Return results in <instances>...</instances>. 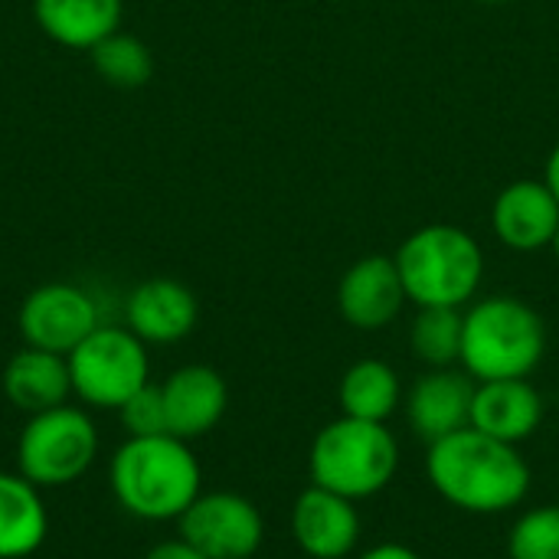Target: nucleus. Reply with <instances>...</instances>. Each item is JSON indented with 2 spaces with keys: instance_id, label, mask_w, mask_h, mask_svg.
Here are the masks:
<instances>
[{
  "instance_id": "obj_1",
  "label": "nucleus",
  "mask_w": 559,
  "mask_h": 559,
  "mask_svg": "<svg viewBox=\"0 0 559 559\" xmlns=\"http://www.w3.org/2000/svg\"><path fill=\"white\" fill-rule=\"evenodd\" d=\"M426 475L439 498L465 514L514 511L531 491V465L521 449L472 426L429 445Z\"/></svg>"
},
{
  "instance_id": "obj_2",
  "label": "nucleus",
  "mask_w": 559,
  "mask_h": 559,
  "mask_svg": "<svg viewBox=\"0 0 559 559\" xmlns=\"http://www.w3.org/2000/svg\"><path fill=\"white\" fill-rule=\"evenodd\" d=\"M108 488L128 518L170 524L203 495V468L177 436H124L108 459Z\"/></svg>"
},
{
  "instance_id": "obj_3",
  "label": "nucleus",
  "mask_w": 559,
  "mask_h": 559,
  "mask_svg": "<svg viewBox=\"0 0 559 559\" xmlns=\"http://www.w3.org/2000/svg\"><path fill=\"white\" fill-rule=\"evenodd\" d=\"M400 468V442L386 423L341 416L328 423L308 452L311 485L350 501L380 495Z\"/></svg>"
},
{
  "instance_id": "obj_4",
  "label": "nucleus",
  "mask_w": 559,
  "mask_h": 559,
  "mask_svg": "<svg viewBox=\"0 0 559 559\" xmlns=\"http://www.w3.org/2000/svg\"><path fill=\"white\" fill-rule=\"evenodd\" d=\"M547 350L540 314L518 298H485L465 314L462 364L478 383L527 380Z\"/></svg>"
},
{
  "instance_id": "obj_5",
  "label": "nucleus",
  "mask_w": 559,
  "mask_h": 559,
  "mask_svg": "<svg viewBox=\"0 0 559 559\" xmlns=\"http://www.w3.org/2000/svg\"><path fill=\"white\" fill-rule=\"evenodd\" d=\"M102 452V432L85 406L62 403L26 416L16 436V472L39 491L75 485L92 472Z\"/></svg>"
},
{
  "instance_id": "obj_6",
  "label": "nucleus",
  "mask_w": 559,
  "mask_h": 559,
  "mask_svg": "<svg viewBox=\"0 0 559 559\" xmlns=\"http://www.w3.org/2000/svg\"><path fill=\"white\" fill-rule=\"evenodd\" d=\"M406 298L419 308H462L481 285V246L459 226H426L396 255Z\"/></svg>"
},
{
  "instance_id": "obj_7",
  "label": "nucleus",
  "mask_w": 559,
  "mask_h": 559,
  "mask_svg": "<svg viewBox=\"0 0 559 559\" xmlns=\"http://www.w3.org/2000/svg\"><path fill=\"white\" fill-rule=\"evenodd\" d=\"M72 396L85 409L118 413L151 383V354L124 324H98L69 357Z\"/></svg>"
},
{
  "instance_id": "obj_8",
  "label": "nucleus",
  "mask_w": 559,
  "mask_h": 559,
  "mask_svg": "<svg viewBox=\"0 0 559 559\" xmlns=\"http://www.w3.org/2000/svg\"><path fill=\"white\" fill-rule=\"evenodd\" d=\"M177 534L206 559H252L265 540V521L236 491H203L177 521Z\"/></svg>"
},
{
  "instance_id": "obj_9",
  "label": "nucleus",
  "mask_w": 559,
  "mask_h": 559,
  "mask_svg": "<svg viewBox=\"0 0 559 559\" xmlns=\"http://www.w3.org/2000/svg\"><path fill=\"white\" fill-rule=\"evenodd\" d=\"M98 324V301L72 282L36 285L16 311V331L23 344L62 357H69Z\"/></svg>"
},
{
  "instance_id": "obj_10",
  "label": "nucleus",
  "mask_w": 559,
  "mask_h": 559,
  "mask_svg": "<svg viewBox=\"0 0 559 559\" xmlns=\"http://www.w3.org/2000/svg\"><path fill=\"white\" fill-rule=\"evenodd\" d=\"M157 386L164 400L167 436H177L183 442H197L210 436L229 409V386L219 377V370L206 364L177 367Z\"/></svg>"
},
{
  "instance_id": "obj_11",
  "label": "nucleus",
  "mask_w": 559,
  "mask_h": 559,
  "mask_svg": "<svg viewBox=\"0 0 559 559\" xmlns=\"http://www.w3.org/2000/svg\"><path fill=\"white\" fill-rule=\"evenodd\" d=\"M357 501L341 498L328 488H305L292 508V537L311 559H347L360 544Z\"/></svg>"
},
{
  "instance_id": "obj_12",
  "label": "nucleus",
  "mask_w": 559,
  "mask_h": 559,
  "mask_svg": "<svg viewBox=\"0 0 559 559\" xmlns=\"http://www.w3.org/2000/svg\"><path fill=\"white\" fill-rule=\"evenodd\" d=\"M197 295L174 278H147L124 301V328L147 347H170L197 328Z\"/></svg>"
},
{
  "instance_id": "obj_13",
  "label": "nucleus",
  "mask_w": 559,
  "mask_h": 559,
  "mask_svg": "<svg viewBox=\"0 0 559 559\" xmlns=\"http://www.w3.org/2000/svg\"><path fill=\"white\" fill-rule=\"evenodd\" d=\"M475 380L462 370L442 367L423 373L406 396V423L426 445L472 426Z\"/></svg>"
},
{
  "instance_id": "obj_14",
  "label": "nucleus",
  "mask_w": 559,
  "mask_h": 559,
  "mask_svg": "<svg viewBox=\"0 0 559 559\" xmlns=\"http://www.w3.org/2000/svg\"><path fill=\"white\" fill-rule=\"evenodd\" d=\"M403 301H406V288H403L400 265L396 259L386 255L360 259L354 269H347L337 288V308L344 321L360 331H380L390 321H396Z\"/></svg>"
},
{
  "instance_id": "obj_15",
  "label": "nucleus",
  "mask_w": 559,
  "mask_h": 559,
  "mask_svg": "<svg viewBox=\"0 0 559 559\" xmlns=\"http://www.w3.org/2000/svg\"><path fill=\"white\" fill-rule=\"evenodd\" d=\"M544 423V396L527 380H485L475 386L472 429L508 445L527 442Z\"/></svg>"
},
{
  "instance_id": "obj_16",
  "label": "nucleus",
  "mask_w": 559,
  "mask_h": 559,
  "mask_svg": "<svg viewBox=\"0 0 559 559\" xmlns=\"http://www.w3.org/2000/svg\"><path fill=\"white\" fill-rule=\"evenodd\" d=\"M7 403L23 413L36 416L52 406H62L72 400V377H69V360L62 354H49L39 347H20L0 377Z\"/></svg>"
},
{
  "instance_id": "obj_17",
  "label": "nucleus",
  "mask_w": 559,
  "mask_h": 559,
  "mask_svg": "<svg viewBox=\"0 0 559 559\" xmlns=\"http://www.w3.org/2000/svg\"><path fill=\"white\" fill-rule=\"evenodd\" d=\"M559 226V200L547 183L518 180L495 203V233L511 249L531 252L550 246Z\"/></svg>"
},
{
  "instance_id": "obj_18",
  "label": "nucleus",
  "mask_w": 559,
  "mask_h": 559,
  "mask_svg": "<svg viewBox=\"0 0 559 559\" xmlns=\"http://www.w3.org/2000/svg\"><path fill=\"white\" fill-rule=\"evenodd\" d=\"M124 0H33L36 26L66 49H92L121 29Z\"/></svg>"
},
{
  "instance_id": "obj_19",
  "label": "nucleus",
  "mask_w": 559,
  "mask_h": 559,
  "mask_svg": "<svg viewBox=\"0 0 559 559\" xmlns=\"http://www.w3.org/2000/svg\"><path fill=\"white\" fill-rule=\"evenodd\" d=\"M49 537L43 491L20 472H0V559H29Z\"/></svg>"
},
{
  "instance_id": "obj_20",
  "label": "nucleus",
  "mask_w": 559,
  "mask_h": 559,
  "mask_svg": "<svg viewBox=\"0 0 559 559\" xmlns=\"http://www.w3.org/2000/svg\"><path fill=\"white\" fill-rule=\"evenodd\" d=\"M337 403H341V416L367 419V423H386L403 403V386H400V377L390 364L357 360L341 377Z\"/></svg>"
},
{
  "instance_id": "obj_21",
  "label": "nucleus",
  "mask_w": 559,
  "mask_h": 559,
  "mask_svg": "<svg viewBox=\"0 0 559 559\" xmlns=\"http://www.w3.org/2000/svg\"><path fill=\"white\" fill-rule=\"evenodd\" d=\"M88 59H92V69L115 88H141L154 75V52L147 49L144 39L124 29H115L98 46H92Z\"/></svg>"
},
{
  "instance_id": "obj_22",
  "label": "nucleus",
  "mask_w": 559,
  "mask_h": 559,
  "mask_svg": "<svg viewBox=\"0 0 559 559\" xmlns=\"http://www.w3.org/2000/svg\"><path fill=\"white\" fill-rule=\"evenodd\" d=\"M465 314L459 308H419L413 321V354L429 367H455L462 360Z\"/></svg>"
},
{
  "instance_id": "obj_23",
  "label": "nucleus",
  "mask_w": 559,
  "mask_h": 559,
  "mask_svg": "<svg viewBox=\"0 0 559 559\" xmlns=\"http://www.w3.org/2000/svg\"><path fill=\"white\" fill-rule=\"evenodd\" d=\"M511 559H559V504L524 511L508 537Z\"/></svg>"
},
{
  "instance_id": "obj_24",
  "label": "nucleus",
  "mask_w": 559,
  "mask_h": 559,
  "mask_svg": "<svg viewBox=\"0 0 559 559\" xmlns=\"http://www.w3.org/2000/svg\"><path fill=\"white\" fill-rule=\"evenodd\" d=\"M124 436H160L167 432V416H164V400L160 386L151 380L144 390H138L121 409H118Z\"/></svg>"
},
{
  "instance_id": "obj_25",
  "label": "nucleus",
  "mask_w": 559,
  "mask_h": 559,
  "mask_svg": "<svg viewBox=\"0 0 559 559\" xmlns=\"http://www.w3.org/2000/svg\"><path fill=\"white\" fill-rule=\"evenodd\" d=\"M141 559H206L193 544H187L180 534L177 537H167V540H160V544H154L147 554Z\"/></svg>"
},
{
  "instance_id": "obj_26",
  "label": "nucleus",
  "mask_w": 559,
  "mask_h": 559,
  "mask_svg": "<svg viewBox=\"0 0 559 559\" xmlns=\"http://www.w3.org/2000/svg\"><path fill=\"white\" fill-rule=\"evenodd\" d=\"M357 559H423L416 550L403 547V544H377L373 550L360 554Z\"/></svg>"
},
{
  "instance_id": "obj_27",
  "label": "nucleus",
  "mask_w": 559,
  "mask_h": 559,
  "mask_svg": "<svg viewBox=\"0 0 559 559\" xmlns=\"http://www.w3.org/2000/svg\"><path fill=\"white\" fill-rule=\"evenodd\" d=\"M547 187L554 190V197L559 200V147L554 151V157H550V164H547Z\"/></svg>"
},
{
  "instance_id": "obj_28",
  "label": "nucleus",
  "mask_w": 559,
  "mask_h": 559,
  "mask_svg": "<svg viewBox=\"0 0 559 559\" xmlns=\"http://www.w3.org/2000/svg\"><path fill=\"white\" fill-rule=\"evenodd\" d=\"M550 246H554V252H557V259H559V226H557V233H554V239H550Z\"/></svg>"
},
{
  "instance_id": "obj_29",
  "label": "nucleus",
  "mask_w": 559,
  "mask_h": 559,
  "mask_svg": "<svg viewBox=\"0 0 559 559\" xmlns=\"http://www.w3.org/2000/svg\"><path fill=\"white\" fill-rule=\"evenodd\" d=\"M481 3H504V0H481Z\"/></svg>"
}]
</instances>
